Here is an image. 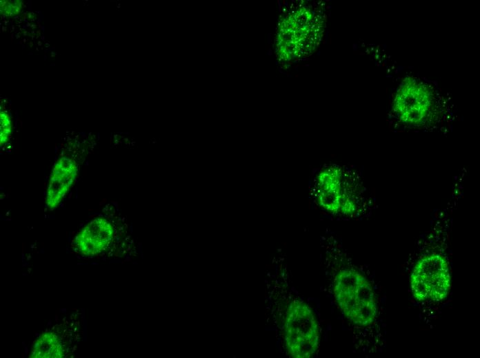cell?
Instances as JSON below:
<instances>
[{
	"label": "cell",
	"mask_w": 480,
	"mask_h": 358,
	"mask_svg": "<svg viewBox=\"0 0 480 358\" xmlns=\"http://www.w3.org/2000/svg\"><path fill=\"white\" fill-rule=\"evenodd\" d=\"M389 119L398 129H432L448 117L450 103L432 81L401 77L391 90Z\"/></svg>",
	"instance_id": "6da1fadb"
},
{
	"label": "cell",
	"mask_w": 480,
	"mask_h": 358,
	"mask_svg": "<svg viewBox=\"0 0 480 358\" xmlns=\"http://www.w3.org/2000/svg\"><path fill=\"white\" fill-rule=\"evenodd\" d=\"M332 291L343 315L359 328L372 326L378 317V303L369 280L358 269L345 266L334 275Z\"/></svg>",
	"instance_id": "7a4b0ae2"
},
{
	"label": "cell",
	"mask_w": 480,
	"mask_h": 358,
	"mask_svg": "<svg viewBox=\"0 0 480 358\" xmlns=\"http://www.w3.org/2000/svg\"><path fill=\"white\" fill-rule=\"evenodd\" d=\"M283 338L286 350L291 357L310 358L319 350L320 329L316 315L301 299H294L288 305Z\"/></svg>",
	"instance_id": "3957f363"
},
{
	"label": "cell",
	"mask_w": 480,
	"mask_h": 358,
	"mask_svg": "<svg viewBox=\"0 0 480 358\" xmlns=\"http://www.w3.org/2000/svg\"><path fill=\"white\" fill-rule=\"evenodd\" d=\"M410 282L412 295L419 302H438L445 299L451 288L446 257L435 251L421 255L413 266Z\"/></svg>",
	"instance_id": "277c9868"
},
{
	"label": "cell",
	"mask_w": 480,
	"mask_h": 358,
	"mask_svg": "<svg viewBox=\"0 0 480 358\" xmlns=\"http://www.w3.org/2000/svg\"><path fill=\"white\" fill-rule=\"evenodd\" d=\"M319 180L318 202L323 209L343 215L357 211L362 190L359 180L345 169L331 167L321 173Z\"/></svg>",
	"instance_id": "5b68a950"
},
{
	"label": "cell",
	"mask_w": 480,
	"mask_h": 358,
	"mask_svg": "<svg viewBox=\"0 0 480 358\" xmlns=\"http://www.w3.org/2000/svg\"><path fill=\"white\" fill-rule=\"evenodd\" d=\"M80 327L69 319L43 332L32 345V358L68 357L74 350L79 339Z\"/></svg>",
	"instance_id": "8992f818"
},
{
	"label": "cell",
	"mask_w": 480,
	"mask_h": 358,
	"mask_svg": "<svg viewBox=\"0 0 480 358\" xmlns=\"http://www.w3.org/2000/svg\"><path fill=\"white\" fill-rule=\"evenodd\" d=\"M117 235L113 221L99 216L77 233L73 243L74 249L83 256L101 255L116 245Z\"/></svg>",
	"instance_id": "52a82bcc"
},
{
	"label": "cell",
	"mask_w": 480,
	"mask_h": 358,
	"mask_svg": "<svg viewBox=\"0 0 480 358\" xmlns=\"http://www.w3.org/2000/svg\"><path fill=\"white\" fill-rule=\"evenodd\" d=\"M77 161L72 157L61 156L52 170L46 192V203L48 209H56L66 196L79 173Z\"/></svg>",
	"instance_id": "ba28073f"
},
{
	"label": "cell",
	"mask_w": 480,
	"mask_h": 358,
	"mask_svg": "<svg viewBox=\"0 0 480 358\" xmlns=\"http://www.w3.org/2000/svg\"><path fill=\"white\" fill-rule=\"evenodd\" d=\"M12 130L11 119L9 114L6 111H1V145L8 142Z\"/></svg>",
	"instance_id": "9c48e42d"
},
{
	"label": "cell",
	"mask_w": 480,
	"mask_h": 358,
	"mask_svg": "<svg viewBox=\"0 0 480 358\" xmlns=\"http://www.w3.org/2000/svg\"><path fill=\"white\" fill-rule=\"evenodd\" d=\"M21 5L19 1H1V12L7 16L15 14L19 12Z\"/></svg>",
	"instance_id": "30bf717a"
}]
</instances>
